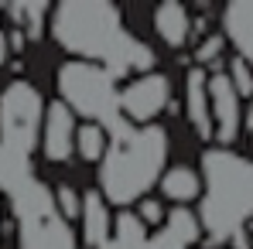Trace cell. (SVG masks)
Here are the masks:
<instances>
[{"label":"cell","instance_id":"6da1fadb","mask_svg":"<svg viewBox=\"0 0 253 249\" xmlns=\"http://www.w3.org/2000/svg\"><path fill=\"white\" fill-rule=\"evenodd\" d=\"M113 140L110 150L103 157V164L96 167V191L113 212L130 208L137 198L151 195L158 188V178L168 167V150H171V133L168 126H126L117 123L110 126Z\"/></svg>","mask_w":253,"mask_h":249},{"label":"cell","instance_id":"7a4b0ae2","mask_svg":"<svg viewBox=\"0 0 253 249\" xmlns=\"http://www.w3.org/2000/svg\"><path fill=\"white\" fill-rule=\"evenodd\" d=\"M199 225L212 243L236 239L253 218V161L229 147L202 150Z\"/></svg>","mask_w":253,"mask_h":249},{"label":"cell","instance_id":"3957f363","mask_svg":"<svg viewBox=\"0 0 253 249\" xmlns=\"http://www.w3.org/2000/svg\"><path fill=\"white\" fill-rule=\"evenodd\" d=\"M117 75L85 58H62L55 65V99L72 109L76 120L117 123Z\"/></svg>","mask_w":253,"mask_h":249},{"label":"cell","instance_id":"277c9868","mask_svg":"<svg viewBox=\"0 0 253 249\" xmlns=\"http://www.w3.org/2000/svg\"><path fill=\"white\" fill-rule=\"evenodd\" d=\"M171 106V79L158 69L117 82V120L126 126H154Z\"/></svg>","mask_w":253,"mask_h":249},{"label":"cell","instance_id":"5b68a950","mask_svg":"<svg viewBox=\"0 0 253 249\" xmlns=\"http://www.w3.org/2000/svg\"><path fill=\"white\" fill-rule=\"evenodd\" d=\"M76 116L65 103H58L55 96L44 99V113L38 123V140H35V154L44 167L58 171V167L72 164V137H76Z\"/></svg>","mask_w":253,"mask_h":249},{"label":"cell","instance_id":"8992f818","mask_svg":"<svg viewBox=\"0 0 253 249\" xmlns=\"http://www.w3.org/2000/svg\"><path fill=\"white\" fill-rule=\"evenodd\" d=\"M209 120H212V140H219L222 147H229L243 126L240 113V96L229 82L226 72H212L209 75Z\"/></svg>","mask_w":253,"mask_h":249},{"label":"cell","instance_id":"52a82bcc","mask_svg":"<svg viewBox=\"0 0 253 249\" xmlns=\"http://www.w3.org/2000/svg\"><path fill=\"white\" fill-rule=\"evenodd\" d=\"M113 208L99 198L96 188H83V205H79V218L72 229H79V239L89 249L110 246V232H113Z\"/></svg>","mask_w":253,"mask_h":249},{"label":"cell","instance_id":"ba28073f","mask_svg":"<svg viewBox=\"0 0 253 249\" xmlns=\"http://www.w3.org/2000/svg\"><path fill=\"white\" fill-rule=\"evenodd\" d=\"M147 17H151V31L168 44V48H185V44L192 41L195 21H192V10L185 3H174V0L158 3V7L147 10Z\"/></svg>","mask_w":253,"mask_h":249},{"label":"cell","instance_id":"9c48e42d","mask_svg":"<svg viewBox=\"0 0 253 249\" xmlns=\"http://www.w3.org/2000/svg\"><path fill=\"white\" fill-rule=\"evenodd\" d=\"M185 120L192 133L202 140H212V120H209V72L192 65L185 72Z\"/></svg>","mask_w":253,"mask_h":249},{"label":"cell","instance_id":"30bf717a","mask_svg":"<svg viewBox=\"0 0 253 249\" xmlns=\"http://www.w3.org/2000/svg\"><path fill=\"white\" fill-rule=\"evenodd\" d=\"M158 195L174 208H188L192 202L202 198V174L192 164H168L165 174L158 178Z\"/></svg>","mask_w":253,"mask_h":249},{"label":"cell","instance_id":"8fae6325","mask_svg":"<svg viewBox=\"0 0 253 249\" xmlns=\"http://www.w3.org/2000/svg\"><path fill=\"white\" fill-rule=\"evenodd\" d=\"M110 140H113V133H110L106 123L79 120L76 123V137H72V161L89 167V171H96V167L103 164L106 150H110Z\"/></svg>","mask_w":253,"mask_h":249},{"label":"cell","instance_id":"7c38bea8","mask_svg":"<svg viewBox=\"0 0 253 249\" xmlns=\"http://www.w3.org/2000/svg\"><path fill=\"white\" fill-rule=\"evenodd\" d=\"M222 41H229L236 48L240 58L253 62V0H240L229 3L222 10Z\"/></svg>","mask_w":253,"mask_h":249},{"label":"cell","instance_id":"4fadbf2b","mask_svg":"<svg viewBox=\"0 0 253 249\" xmlns=\"http://www.w3.org/2000/svg\"><path fill=\"white\" fill-rule=\"evenodd\" d=\"M126 212H130V215H133V218H137V222H140V225H144V229H147V232L154 236V232H158V229H161V225L168 222L171 205L165 202V198H161V195H158V191H151V195L137 198V202L126 208Z\"/></svg>","mask_w":253,"mask_h":249},{"label":"cell","instance_id":"5bb4252c","mask_svg":"<svg viewBox=\"0 0 253 249\" xmlns=\"http://www.w3.org/2000/svg\"><path fill=\"white\" fill-rule=\"evenodd\" d=\"M226 75H229V82H233V89H236V96H240V99H253V69H250V62H247V58L233 55V58H229Z\"/></svg>","mask_w":253,"mask_h":249},{"label":"cell","instance_id":"9a60e30c","mask_svg":"<svg viewBox=\"0 0 253 249\" xmlns=\"http://www.w3.org/2000/svg\"><path fill=\"white\" fill-rule=\"evenodd\" d=\"M222 48H226L222 35H209L206 41H202L199 48H195V65H199V69H206V65H212V62H219Z\"/></svg>","mask_w":253,"mask_h":249},{"label":"cell","instance_id":"2e32d148","mask_svg":"<svg viewBox=\"0 0 253 249\" xmlns=\"http://www.w3.org/2000/svg\"><path fill=\"white\" fill-rule=\"evenodd\" d=\"M243 126H247V133H250V143H253V99H250V106H247V113H243Z\"/></svg>","mask_w":253,"mask_h":249}]
</instances>
